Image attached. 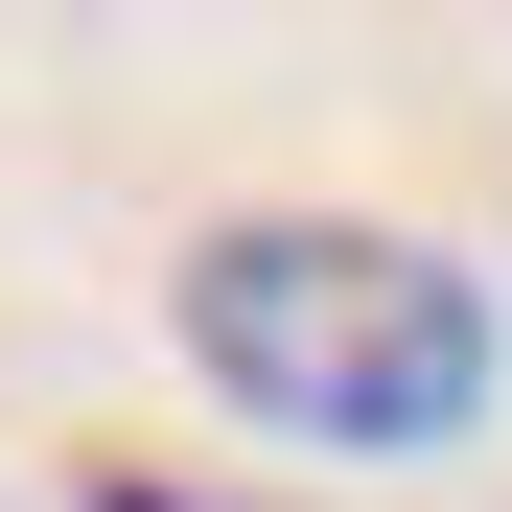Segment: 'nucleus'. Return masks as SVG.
<instances>
[{
    "instance_id": "obj_1",
    "label": "nucleus",
    "mask_w": 512,
    "mask_h": 512,
    "mask_svg": "<svg viewBox=\"0 0 512 512\" xmlns=\"http://www.w3.org/2000/svg\"><path fill=\"white\" fill-rule=\"evenodd\" d=\"M163 350L210 373V419H256L303 466H443L512 373V326L396 210H210L187 280H163Z\"/></svg>"
},
{
    "instance_id": "obj_2",
    "label": "nucleus",
    "mask_w": 512,
    "mask_h": 512,
    "mask_svg": "<svg viewBox=\"0 0 512 512\" xmlns=\"http://www.w3.org/2000/svg\"><path fill=\"white\" fill-rule=\"evenodd\" d=\"M70 512H233V489H187V466H70Z\"/></svg>"
}]
</instances>
